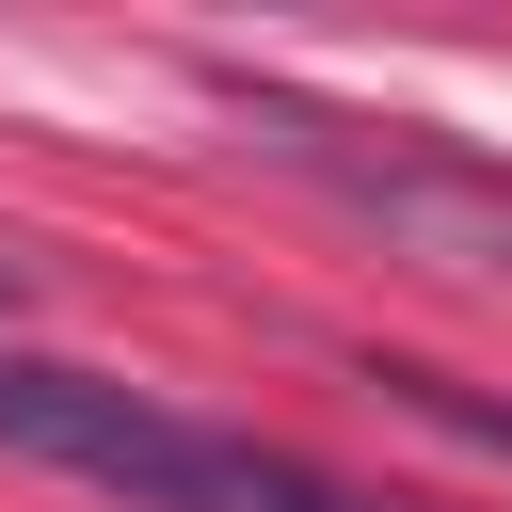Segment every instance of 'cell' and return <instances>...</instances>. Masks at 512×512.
<instances>
[{
    "mask_svg": "<svg viewBox=\"0 0 512 512\" xmlns=\"http://www.w3.org/2000/svg\"><path fill=\"white\" fill-rule=\"evenodd\" d=\"M0 448L96 480V496H128V512H368V496H336L320 464H288V448H256V432H208V416L80 368V352H0Z\"/></svg>",
    "mask_w": 512,
    "mask_h": 512,
    "instance_id": "cell-1",
    "label": "cell"
},
{
    "mask_svg": "<svg viewBox=\"0 0 512 512\" xmlns=\"http://www.w3.org/2000/svg\"><path fill=\"white\" fill-rule=\"evenodd\" d=\"M240 128H256L288 176H320L336 208H368L384 240H416V256H448V272H512V160H480V144H448V128H416V112H320V96H288V80H240Z\"/></svg>",
    "mask_w": 512,
    "mask_h": 512,
    "instance_id": "cell-2",
    "label": "cell"
},
{
    "mask_svg": "<svg viewBox=\"0 0 512 512\" xmlns=\"http://www.w3.org/2000/svg\"><path fill=\"white\" fill-rule=\"evenodd\" d=\"M368 384H384L400 416H432V432H464V448H496V464H512V416H496V400H464L448 368H368Z\"/></svg>",
    "mask_w": 512,
    "mask_h": 512,
    "instance_id": "cell-3",
    "label": "cell"
},
{
    "mask_svg": "<svg viewBox=\"0 0 512 512\" xmlns=\"http://www.w3.org/2000/svg\"><path fill=\"white\" fill-rule=\"evenodd\" d=\"M0 304H16V256H0Z\"/></svg>",
    "mask_w": 512,
    "mask_h": 512,
    "instance_id": "cell-4",
    "label": "cell"
}]
</instances>
